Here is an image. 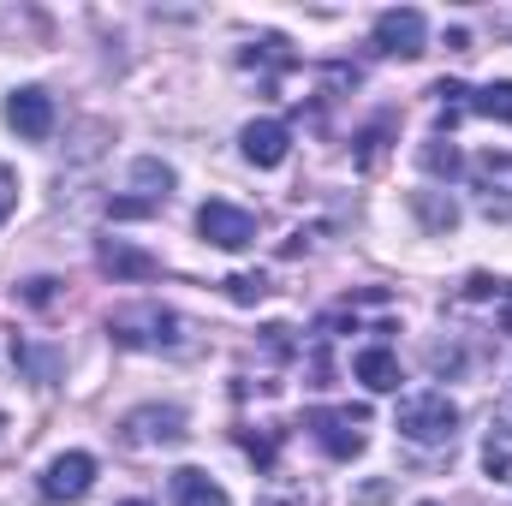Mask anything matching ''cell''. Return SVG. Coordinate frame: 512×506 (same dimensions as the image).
<instances>
[{
  "instance_id": "9a60e30c",
  "label": "cell",
  "mask_w": 512,
  "mask_h": 506,
  "mask_svg": "<svg viewBox=\"0 0 512 506\" xmlns=\"http://www.w3.org/2000/svg\"><path fill=\"white\" fill-rule=\"evenodd\" d=\"M131 185L143 191V209H155V203L173 191V167H161V161H149V155H143V161L131 167Z\"/></svg>"
},
{
  "instance_id": "ac0fdd59",
  "label": "cell",
  "mask_w": 512,
  "mask_h": 506,
  "mask_svg": "<svg viewBox=\"0 0 512 506\" xmlns=\"http://www.w3.org/2000/svg\"><path fill=\"white\" fill-rule=\"evenodd\" d=\"M423 167L441 173V179H453V173H459V149H453L447 137H429V143H423Z\"/></svg>"
},
{
  "instance_id": "9c48e42d",
  "label": "cell",
  "mask_w": 512,
  "mask_h": 506,
  "mask_svg": "<svg viewBox=\"0 0 512 506\" xmlns=\"http://www.w3.org/2000/svg\"><path fill=\"white\" fill-rule=\"evenodd\" d=\"M6 126L18 131V137H30V143H42L54 131V102L42 90H12L6 96Z\"/></svg>"
},
{
  "instance_id": "4fadbf2b",
  "label": "cell",
  "mask_w": 512,
  "mask_h": 506,
  "mask_svg": "<svg viewBox=\"0 0 512 506\" xmlns=\"http://www.w3.org/2000/svg\"><path fill=\"white\" fill-rule=\"evenodd\" d=\"M173 506H227V489L185 465V471H173Z\"/></svg>"
},
{
  "instance_id": "277c9868",
  "label": "cell",
  "mask_w": 512,
  "mask_h": 506,
  "mask_svg": "<svg viewBox=\"0 0 512 506\" xmlns=\"http://www.w3.org/2000/svg\"><path fill=\"white\" fill-rule=\"evenodd\" d=\"M191 429H185V411L179 405H137V411H126L120 417V441L126 447H179Z\"/></svg>"
},
{
  "instance_id": "ba28073f",
  "label": "cell",
  "mask_w": 512,
  "mask_h": 506,
  "mask_svg": "<svg viewBox=\"0 0 512 506\" xmlns=\"http://www.w3.org/2000/svg\"><path fill=\"white\" fill-rule=\"evenodd\" d=\"M376 48L382 54H423V12L417 6H393V12H382L376 18Z\"/></svg>"
},
{
  "instance_id": "ffe728a7",
  "label": "cell",
  "mask_w": 512,
  "mask_h": 506,
  "mask_svg": "<svg viewBox=\"0 0 512 506\" xmlns=\"http://www.w3.org/2000/svg\"><path fill=\"white\" fill-rule=\"evenodd\" d=\"M12 203H18V173H12V167L0 161V221L12 215Z\"/></svg>"
},
{
  "instance_id": "2e32d148",
  "label": "cell",
  "mask_w": 512,
  "mask_h": 506,
  "mask_svg": "<svg viewBox=\"0 0 512 506\" xmlns=\"http://www.w3.org/2000/svg\"><path fill=\"white\" fill-rule=\"evenodd\" d=\"M471 108H477L483 120H501V126H512V78H501V84H483V90L471 96Z\"/></svg>"
},
{
  "instance_id": "52a82bcc",
  "label": "cell",
  "mask_w": 512,
  "mask_h": 506,
  "mask_svg": "<svg viewBox=\"0 0 512 506\" xmlns=\"http://www.w3.org/2000/svg\"><path fill=\"white\" fill-rule=\"evenodd\" d=\"M90 483H96V459L90 453H60L42 471V501H84Z\"/></svg>"
},
{
  "instance_id": "7c38bea8",
  "label": "cell",
  "mask_w": 512,
  "mask_h": 506,
  "mask_svg": "<svg viewBox=\"0 0 512 506\" xmlns=\"http://www.w3.org/2000/svg\"><path fill=\"white\" fill-rule=\"evenodd\" d=\"M96 262H102V274H114V280H155V274H161L155 256L131 251V245H120V239H108V245L96 251Z\"/></svg>"
},
{
  "instance_id": "30bf717a",
  "label": "cell",
  "mask_w": 512,
  "mask_h": 506,
  "mask_svg": "<svg viewBox=\"0 0 512 506\" xmlns=\"http://www.w3.org/2000/svg\"><path fill=\"white\" fill-rule=\"evenodd\" d=\"M483 471L512 489V399H501L495 417H489V435H483Z\"/></svg>"
},
{
  "instance_id": "44dd1931",
  "label": "cell",
  "mask_w": 512,
  "mask_h": 506,
  "mask_svg": "<svg viewBox=\"0 0 512 506\" xmlns=\"http://www.w3.org/2000/svg\"><path fill=\"white\" fill-rule=\"evenodd\" d=\"M495 30H501V36H512V12H507V18H495Z\"/></svg>"
},
{
  "instance_id": "3957f363",
  "label": "cell",
  "mask_w": 512,
  "mask_h": 506,
  "mask_svg": "<svg viewBox=\"0 0 512 506\" xmlns=\"http://www.w3.org/2000/svg\"><path fill=\"white\" fill-rule=\"evenodd\" d=\"M364 423H370V411H358V405H316V411H304V429L316 435V447L328 459H358L364 453Z\"/></svg>"
},
{
  "instance_id": "8fae6325",
  "label": "cell",
  "mask_w": 512,
  "mask_h": 506,
  "mask_svg": "<svg viewBox=\"0 0 512 506\" xmlns=\"http://www.w3.org/2000/svg\"><path fill=\"white\" fill-rule=\"evenodd\" d=\"M239 143H245V161H251V167H280L286 149H292V131L280 126V120H251Z\"/></svg>"
},
{
  "instance_id": "5b68a950",
  "label": "cell",
  "mask_w": 512,
  "mask_h": 506,
  "mask_svg": "<svg viewBox=\"0 0 512 506\" xmlns=\"http://www.w3.org/2000/svg\"><path fill=\"white\" fill-rule=\"evenodd\" d=\"M471 191H477V209L489 221H512V155L507 149H489L471 161Z\"/></svg>"
},
{
  "instance_id": "d6986e66",
  "label": "cell",
  "mask_w": 512,
  "mask_h": 506,
  "mask_svg": "<svg viewBox=\"0 0 512 506\" xmlns=\"http://www.w3.org/2000/svg\"><path fill=\"white\" fill-rule=\"evenodd\" d=\"M227 292H233L239 304H256V298H268V280H262V274H233Z\"/></svg>"
},
{
  "instance_id": "7a4b0ae2",
  "label": "cell",
  "mask_w": 512,
  "mask_h": 506,
  "mask_svg": "<svg viewBox=\"0 0 512 506\" xmlns=\"http://www.w3.org/2000/svg\"><path fill=\"white\" fill-rule=\"evenodd\" d=\"M393 429H399L411 447H453V435H459V405H453L441 387L405 393V399H399V417H393Z\"/></svg>"
},
{
  "instance_id": "7402d4cb",
  "label": "cell",
  "mask_w": 512,
  "mask_h": 506,
  "mask_svg": "<svg viewBox=\"0 0 512 506\" xmlns=\"http://www.w3.org/2000/svg\"><path fill=\"white\" fill-rule=\"evenodd\" d=\"M126 506H149V501H126Z\"/></svg>"
},
{
  "instance_id": "8992f818",
  "label": "cell",
  "mask_w": 512,
  "mask_h": 506,
  "mask_svg": "<svg viewBox=\"0 0 512 506\" xmlns=\"http://www.w3.org/2000/svg\"><path fill=\"white\" fill-rule=\"evenodd\" d=\"M197 233H203L209 245H221V251H245V245L256 239V215L251 209H239V203L209 197V203L197 209Z\"/></svg>"
},
{
  "instance_id": "5bb4252c",
  "label": "cell",
  "mask_w": 512,
  "mask_h": 506,
  "mask_svg": "<svg viewBox=\"0 0 512 506\" xmlns=\"http://www.w3.org/2000/svg\"><path fill=\"white\" fill-rule=\"evenodd\" d=\"M358 381H364L370 393H393V387H399V358H393L387 346H364V352H358Z\"/></svg>"
},
{
  "instance_id": "e0dca14e",
  "label": "cell",
  "mask_w": 512,
  "mask_h": 506,
  "mask_svg": "<svg viewBox=\"0 0 512 506\" xmlns=\"http://www.w3.org/2000/svg\"><path fill=\"white\" fill-rule=\"evenodd\" d=\"M417 215L435 227V233H453L459 227V209H453V197L441 203V197H429V191H417Z\"/></svg>"
},
{
  "instance_id": "6da1fadb",
  "label": "cell",
  "mask_w": 512,
  "mask_h": 506,
  "mask_svg": "<svg viewBox=\"0 0 512 506\" xmlns=\"http://www.w3.org/2000/svg\"><path fill=\"white\" fill-rule=\"evenodd\" d=\"M108 334L137 352H191V322L161 304H126L108 316Z\"/></svg>"
}]
</instances>
